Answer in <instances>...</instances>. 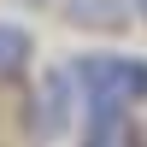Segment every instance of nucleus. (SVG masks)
Returning <instances> with one entry per match:
<instances>
[{"label":"nucleus","instance_id":"obj_5","mask_svg":"<svg viewBox=\"0 0 147 147\" xmlns=\"http://www.w3.org/2000/svg\"><path fill=\"white\" fill-rule=\"evenodd\" d=\"M65 18L77 30H124L129 24V0H65Z\"/></svg>","mask_w":147,"mask_h":147},{"label":"nucleus","instance_id":"obj_2","mask_svg":"<svg viewBox=\"0 0 147 147\" xmlns=\"http://www.w3.org/2000/svg\"><path fill=\"white\" fill-rule=\"evenodd\" d=\"M77 94L88 100H118V106H141L147 100V59L141 53H82L71 65Z\"/></svg>","mask_w":147,"mask_h":147},{"label":"nucleus","instance_id":"obj_7","mask_svg":"<svg viewBox=\"0 0 147 147\" xmlns=\"http://www.w3.org/2000/svg\"><path fill=\"white\" fill-rule=\"evenodd\" d=\"M35 6H47V0H35Z\"/></svg>","mask_w":147,"mask_h":147},{"label":"nucleus","instance_id":"obj_4","mask_svg":"<svg viewBox=\"0 0 147 147\" xmlns=\"http://www.w3.org/2000/svg\"><path fill=\"white\" fill-rule=\"evenodd\" d=\"M30 65H35V35L24 24L0 18V82H18Z\"/></svg>","mask_w":147,"mask_h":147},{"label":"nucleus","instance_id":"obj_3","mask_svg":"<svg viewBox=\"0 0 147 147\" xmlns=\"http://www.w3.org/2000/svg\"><path fill=\"white\" fill-rule=\"evenodd\" d=\"M124 141H129V106H118V100H88L82 147H124Z\"/></svg>","mask_w":147,"mask_h":147},{"label":"nucleus","instance_id":"obj_6","mask_svg":"<svg viewBox=\"0 0 147 147\" xmlns=\"http://www.w3.org/2000/svg\"><path fill=\"white\" fill-rule=\"evenodd\" d=\"M129 18H141V24H147V0H129Z\"/></svg>","mask_w":147,"mask_h":147},{"label":"nucleus","instance_id":"obj_1","mask_svg":"<svg viewBox=\"0 0 147 147\" xmlns=\"http://www.w3.org/2000/svg\"><path fill=\"white\" fill-rule=\"evenodd\" d=\"M71 129H77V77H71V65H53V71H41L35 88H30L24 136L35 147H53V141H65Z\"/></svg>","mask_w":147,"mask_h":147}]
</instances>
